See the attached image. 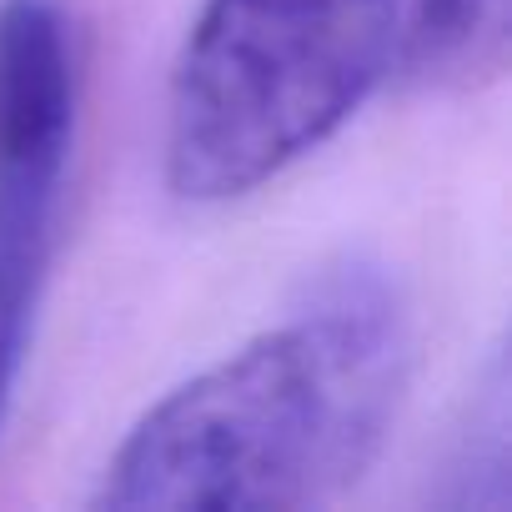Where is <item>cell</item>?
<instances>
[{"label":"cell","instance_id":"1","mask_svg":"<svg viewBox=\"0 0 512 512\" xmlns=\"http://www.w3.org/2000/svg\"><path fill=\"white\" fill-rule=\"evenodd\" d=\"M407 372L402 287L372 262H342L277 327L151 402L106 457L91 507L297 512L337 502L377 462Z\"/></svg>","mask_w":512,"mask_h":512},{"label":"cell","instance_id":"3","mask_svg":"<svg viewBox=\"0 0 512 512\" xmlns=\"http://www.w3.org/2000/svg\"><path fill=\"white\" fill-rule=\"evenodd\" d=\"M76 141V46L56 0L0 6V432L36 342Z\"/></svg>","mask_w":512,"mask_h":512},{"label":"cell","instance_id":"5","mask_svg":"<svg viewBox=\"0 0 512 512\" xmlns=\"http://www.w3.org/2000/svg\"><path fill=\"white\" fill-rule=\"evenodd\" d=\"M447 492H437L442 507H482L477 482H487L492 512L507 507V367L502 352L487 362V382L472 397V417L457 437V457L447 467Z\"/></svg>","mask_w":512,"mask_h":512},{"label":"cell","instance_id":"4","mask_svg":"<svg viewBox=\"0 0 512 512\" xmlns=\"http://www.w3.org/2000/svg\"><path fill=\"white\" fill-rule=\"evenodd\" d=\"M512 0H412L402 26V71L437 96H467L507 71Z\"/></svg>","mask_w":512,"mask_h":512},{"label":"cell","instance_id":"2","mask_svg":"<svg viewBox=\"0 0 512 512\" xmlns=\"http://www.w3.org/2000/svg\"><path fill=\"white\" fill-rule=\"evenodd\" d=\"M412 0H201L166 91V186L262 191L327 146L397 66Z\"/></svg>","mask_w":512,"mask_h":512}]
</instances>
